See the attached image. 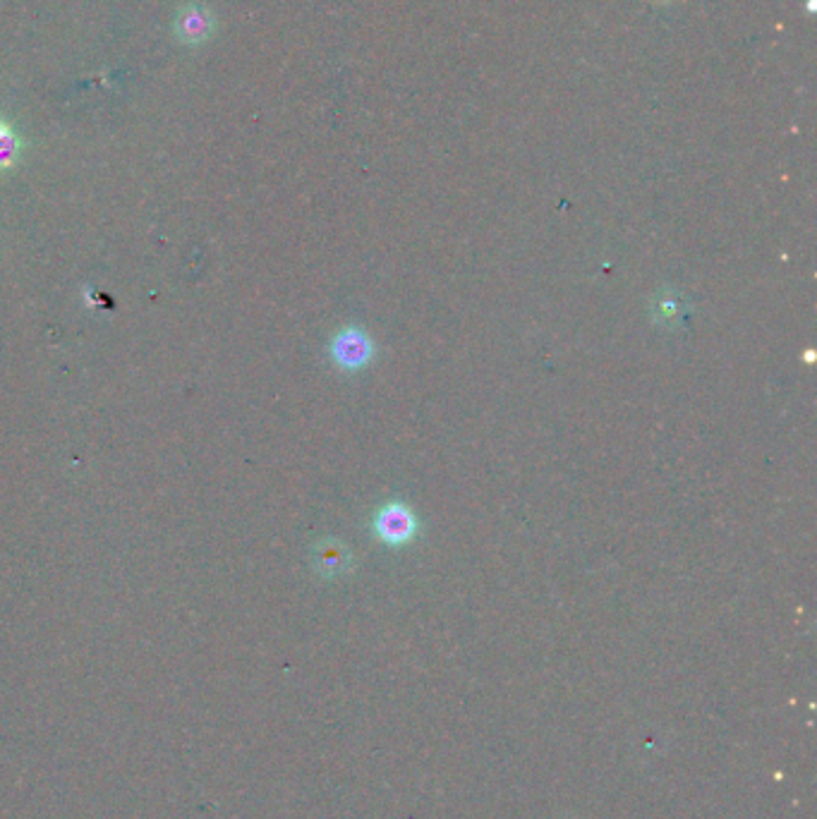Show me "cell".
Masks as SVG:
<instances>
[{"label":"cell","instance_id":"6da1fadb","mask_svg":"<svg viewBox=\"0 0 817 819\" xmlns=\"http://www.w3.org/2000/svg\"><path fill=\"white\" fill-rule=\"evenodd\" d=\"M374 530L381 542L398 546L410 542L417 532V520L413 511L403 503H386L379 508L377 518H374Z\"/></svg>","mask_w":817,"mask_h":819},{"label":"cell","instance_id":"7a4b0ae2","mask_svg":"<svg viewBox=\"0 0 817 819\" xmlns=\"http://www.w3.org/2000/svg\"><path fill=\"white\" fill-rule=\"evenodd\" d=\"M331 357L341 369H360L372 360V341L362 331H341L331 343Z\"/></svg>","mask_w":817,"mask_h":819},{"label":"cell","instance_id":"3957f363","mask_svg":"<svg viewBox=\"0 0 817 819\" xmlns=\"http://www.w3.org/2000/svg\"><path fill=\"white\" fill-rule=\"evenodd\" d=\"M211 27H214V20H211V12L204 10L202 5L192 3L178 15V22H175V32L187 44H202V41L209 39Z\"/></svg>","mask_w":817,"mask_h":819},{"label":"cell","instance_id":"277c9868","mask_svg":"<svg viewBox=\"0 0 817 819\" xmlns=\"http://www.w3.org/2000/svg\"><path fill=\"white\" fill-rule=\"evenodd\" d=\"M22 154V139L8 120L0 118V171H8Z\"/></svg>","mask_w":817,"mask_h":819},{"label":"cell","instance_id":"5b68a950","mask_svg":"<svg viewBox=\"0 0 817 819\" xmlns=\"http://www.w3.org/2000/svg\"><path fill=\"white\" fill-rule=\"evenodd\" d=\"M348 563V554L341 544H324L319 549V568L324 573H341L343 566Z\"/></svg>","mask_w":817,"mask_h":819}]
</instances>
